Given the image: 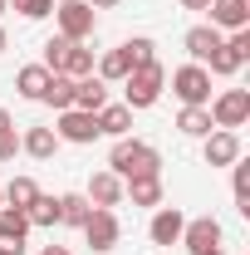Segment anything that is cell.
<instances>
[{
    "label": "cell",
    "mask_w": 250,
    "mask_h": 255,
    "mask_svg": "<svg viewBox=\"0 0 250 255\" xmlns=\"http://www.w3.org/2000/svg\"><path fill=\"white\" fill-rule=\"evenodd\" d=\"M20 152H30V157H39V162H49L54 152H59L54 128H25V132H20Z\"/></svg>",
    "instance_id": "2e32d148"
},
{
    "label": "cell",
    "mask_w": 250,
    "mask_h": 255,
    "mask_svg": "<svg viewBox=\"0 0 250 255\" xmlns=\"http://www.w3.org/2000/svg\"><path fill=\"white\" fill-rule=\"evenodd\" d=\"M89 211H94V206H89L84 191H64V196H59V226H84Z\"/></svg>",
    "instance_id": "7402d4cb"
},
{
    "label": "cell",
    "mask_w": 250,
    "mask_h": 255,
    "mask_svg": "<svg viewBox=\"0 0 250 255\" xmlns=\"http://www.w3.org/2000/svg\"><path fill=\"white\" fill-rule=\"evenodd\" d=\"M206 10H211V25H216L221 34L226 30H246L250 25V0H211Z\"/></svg>",
    "instance_id": "8fae6325"
},
{
    "label": "cell",
    "mask_w": 250,
    "mask_h": 255,
    "mask_svg": "<svg viewBox=\"0 0 250 255\" xmlns=\"http://www.w3.org/2000/svg\"><path fill=\"white\" fill-rule=\"evenodd\" d=\"M0 196H5V206H15V211H30L34 196H39V182H34V177H10V182L0 187Z\"/></svg>",
    "instance_id": "d6986e66"
},
{
    "label": "cell",
    "mask_w": 250,
    "mask_h": 255,
    "mask_svg": "<svg viewBox=\"0 0 250 255\" xmlns=\"http://www.w3.org/2000/svg\"><path fill=\"white\" fill-rule=\"evenodd\" d=\"M172 94L182 98V108H206L211 103V74H206V64L172 69Z\"/></svg>",
    "instance_id": "3957f363"
},
{
    "label": "cell",
    "mask_w": 250,
    "mask_h": 255,
    "mask_svg": "<svg viewBox=\"0 0 250 255\" xmlns=\"http://www.w3.org/2000/svg\"><path fill=\"white\" fill-rule=\"evenodd\" d=\"M201 157H206V167H231V162L241 157V132L211 128V132L201 137Z\"/></svg>",
    "instance_id": "ba28073f"
},
{
    "label": "cell",
    "mask_w": 250,
    "mask_h": 255,
    "mask_svg": "<svg viewBox=\"0 0 250 255\" xmlns=\"http://www.w3.org/2000/svg\"><path fill=\"white\" fill-rule=\"evenodd\" d=\"M0 206H5V196H0Z\"/></svg>",
    "instance_id": "ab89813d"
},
{
    "label": "cell",
    "mask_w": 250,
    "mask_h": 255,
    "mask_svg": "<svg viewBox=\"0 0 250 255\" xmlns=\"http://www.w3.org/2000/svg\"><path fill=\"white\" fill-rule=\"evenodd\" d=\"M34 226L25 211H15V206H0V241L5 246H25V236H30Z\"/></svg>",
    "instance_id": "ffe728a7"
},
{
    "label": "cell",
    "mask_w": 250,
    "mask_h": 255,
    "mask_svg": "<svg viewBox=\"0 0 250 255\" xmlns=\"http://www.w3.org/2000/svg\"><path fill=\"white\" fill-rule=\"evenodd\" d=\"M0 128H15V118H10V113H5V108H0Z\"/></svg>",
    "instance_id": "74e56055"
},
{
    "label": "cell",
    "mask_w": 250,
    "mask_h": 255,
    "mask_svg": "<svg viewBox=\"0 0 250 255\" xmlns=\"http://www.w3.org/2000/svg\"><path fill=\"white\" fill-rule=\"evenodd\" d=\"M182 226H187V216L177 211V206H157L152 211V221H147V236H152V246H177L182 241Z\"/></svg>",
    "instance_id": "9c48e42d"
},
{
    "label": "cell",
    "mask_w": 250,
    "mask_h": 255,
    "mask_svg": "<svg viewBox=\"0 0 250 255\" xmlns=\"http://www.w3.org/2000/svg\"><path fill=\"white\" fill-rule=\"evenodd\" d=\"M15 152H20V132L0 128V162H15Z\"/></svg>",
    "instance_id": "4dcf8cb0"
},
{
    "label": "cell",
    "mask_w": 250,
    "mask_h": 255,
    "mask_svg": "<svg viewBox=\"0 0 250 255\" xmlns=\"http://www.w3.org/2000/svg\"><path fill=\"white\" fill-rule=\"evenodd\" d=\"M44 103L64 113V108H74V79L69 74H49V89H44Z\"/></svg>",
    "instance_id": "603a6c76"
},
{
    "label": "cell",
    "mask_w": 250,
    "mask_h": 255,
    "mask_svg": "<svg viewBox=\"0 0 250 255\" xmlns=\"http://www.w3.org/2000/svg\"><path fill=\"white\" fill-rule=\"evenodd\" d=\"M211 113H206V108H182V113H177V132H182V137H206V132H211Z\"/></svg>",
    "instance_id": "cb8c5ba5"
},
{
    "label": "cell",
    "mask_w": 250,
    "mask_h": 255,
    "mask_svg": "<svg viewBox=\"0 0 250 255\" xmlns=\"http://www.w3.org/2000/svg\"><path fill=\"white\" fill-rule=\"evenodd\" d=\"M221 39H226V34H221L216 25H191L182 44H187L191 64H206V59H211V54H216V49H221Z\"/></svg>",
    "instance_id": "4fadbf2b"
},
{
    "label": "cell",
    "mask_w": 250,
    "mask_h": 255,
    "mask_svg": "<svg viewBox=\"0 0 250 255\" xmlns=\"http://www.w3.org/2000/svg\"><path fill=\"white\" fill-rule=\"evenodd\" d=\"M25 216H30V226H59V196H44V191H39Z\"/></svg>",
    "instance_id": "4316f807"
},
{
    "label": "cell",
    "mask_w": 250,
    "mask_h": 255,
    "mask_svg": "<svg viewBox=\"0 0 250 255\" xmlns=\"http://www.w3.org/2000/svg\"><path fill=\"white\" fill-rule=\"evenodd\" d=\"M123 49H127V59H132V69H137V64H152V59H157V44L147 39V34H137V39H127Z\"/></svg>",
    "instance_id": "f1b7e54d"
},
{
    "label": "cell",
    "mask_w": 250,
    "mask_h": 255,
    "mask_svg": "<svg viewBox=\"0 0 250 255\" xmlns=\"http://www.w3.org/2000/svg\"><path fill=\"white\" fill-rule=\"evenodd\" d=\"M177 246H187V251H206V246H221V221L216 216H191L182 226V241Z\"/></svg>",
    "instance_id": "30bf717a"
},
{
    "label": "cell",
    "mask_w": 250,
    "mask_h": 255,
    "mask_svg": "<svg viewBox=\"0 0 250 255\" xmlns=\"http://www.w3.org/2000/svg\"><path fill=\"white\" fill-rule=\"evenodd\" d=\"M127 128H132V108H127V103H103V108H98V132L127 137Z\"/></svg>",
    "instance_id": "ac0fdd59"
},
{
    "label": "cell",
    "mask_w": 250,
    "mask_h": 255,
    "mask_svg": "<svg viewBox=\"0 0 250 255\" xmlns=\"http://www.w3.org/2000/svg\"><path fill=\"white\" fill-rule=\"evenodd\" d=\"M89 5H94V10H113L118 0H89Z\"/></svg>",
    "instance_id": "e575fe53"
},
{
    "label": "cell",
    "mask_w": 250,
    "mask_h": 255,
    "mask_svg": "<svg viewBox=\"0 0 250 255\" xmlns=\"http://www.w3.org/2000/svg\"><path fill=\"white\" fill-rule=\"evenodd\" d=\"M0 255H25V246H5V241H0Z\"/></svg>",
    "instance_id": "836d02e7"
},
{
    "label": "cell",
    "mask_w": 250,
    "mask_h": 255,
    "mask_svg": "<svg viewBox=\"0 0 250 255\" xmlns=\"http://www.w3.org/2000/svg\"><path fill=\"white\" fill-rule=\"evenodd\" d=\"M84 196H89V206H103V211H113V206L123 201V177H113V172H94Z\"/></svg>",
    "instance_id": "7c38bea8"
},
{
    "label": "cell",
    "mask_w": 250,
    "mask_h": 255,
    "mask_svg": "<svg viewBox=\"0 0 250 255\" xmlns=\"http://www.w3.org/2000/svg\"><path fill=\"white\" fill-rule=\"evenodd\" d=\"M94 74L103 79V84H123L127 74H132V59H127V49H123V44H118V49H108V54L98 59V69H94Z\"/></svg>",
    "instance_id": "44dd1931"
},
{
    "label": "cell",
    "mask_w": 250,
    "mask_h": 255,
    "mask_svg": "<svg viewBox=\"0 0 250 255\" xmlns=\"http://www.w3.org/2000/svg\"><path fill=\"white\" fill-rule=\"evenodd\" d=\"M108 172L113 177H162V152L152 142H137V137H118L113 152H108Z\"/></svg>",
    "instance_id": "6da1fadb"
},
{
    "label": "cell",
    "mask_w": 250,
    "mask_h": 255,
    "mask_svg": "<svg viewBox=\"0 0 250 255\" xmlns=\"http://www.w3.org/2000/svg\"><path fill=\"white\" fill-rule=\"evenodd\" d=\"M54 20H59V34L74 39V44H84V39L98 30V10L89 0H59V5H54Z\"/></svg>",
    "instance_id": "277c9868"
},
{
    "label": "cell",
    "mask_w": 250,
    "mask_h": 255,
    "mask_svg": "<svg viewBox=\"0 0 250 255\" xmlns=\"http://www.w3.org/2000/svg\"><path fill=\"white\" fill-rule=\"evenodd\" d=\"M39 255H74V251H69V246H44Z\"/></svg>",
    "instance_id": "1f68e13d"
},
{
    "label": "cell",
    "mask_w": 250,
    "mask_h": 255,
    "mask_svg": "<svg viewBox=\"0 0 250 255\" xmlns=\"http://www.w3.org/2000/svg\"><path fill=\"white\" fill-rule=\"evenodd\" d=\"M5 49H10V34H5V25H0V54H5Z\"/></svg>",
    "instance_id": "8d00e7d4"
},
{
    "label": "cell",
    "mask_w": 250,
    "mask_h": 255,
    "mask_svg": "<svg viewBox=\"0 0 250 255\" xmlns=\"http://www.w3.org/2000/svg\"><path fill=\"white\" fill-rule=\"evenodd\" d=\"M69 44H74V39H64V34L44 39V69H49V74H59V69H64V54H69Z\"/></svg>",
    "instance_id": "83f0119b"
},
{
    "label": "cell",
    "mask_w": 250,
    "mask_h": 255,
    "mask_svg": "<svg viewBox=\"0 0 250 255\" xmlns=\"http://www.w3.org/2000/svg\"><path fill=\"white\" fill-rule=\"evenodd\" d=\"M162 89H167V69L162 64H137L132 74L123 79V103L127 108H152L157 98H162Z\"/></svg>",
    "instance_id": "7a4b0ae2"
},
{
    "label": "cell",
    "mask_w": 250,
    "mask_h": 255,
    "mask_svg": "<svg viewBox=\"0 0 250 255\" xmlns=\"http://www.w3.org/2000/svg\"><path fill=\"white\" fill-rule=\"evenodd\" d=\"M123 196L132 201V206H162V177H127L123 182Z\"/></svg>",
    "instance_id": "9a60e30c"
},
{
    "label": "cell",
    "mask_w": 250,
    "mask_h": 255,
    "mask_svg": "<svg viewBox=\"0 0 250 255\" xmlns=\"http://www.w3.org/2000/svg\"><path fill=\"white\" fill-rule=\"evenodd\" d=\"M79 231H84V241H89L94 251H113V246H118V236H123L118 211H103V206H94V211H89V221L79 226Z\"/></svg>",
    "instance_id": "52a82bcc"
},
{
    "label": "cell",
    "mask_w": 250,
    "mask_h": 255,
    "mask_svg": "<svg viewBox=\"0 0 250 255\" xmlns=\"http://www.w3.org/2000/svg\"><path fill=\"white\" fill-rule=\"evenodd\" d=\"M211 0H182V10H206Z\"/></svg>",
    "instance_id": "d6a6232c"
},
{
    "label": "cell",
    "mask_w": 250,
    "mask_h": 255,
    "mask_svg": "<svg viewBox=\"0 0 250 255\" xmlns=\"http://www.w3.org/2000/svg\"><path fill=\"white\" fill-rule=\"evenodd\" d=\"M15 89H20V98H30V103H44V89H49V69H44V64H25V69L15 74Z\"/></svg>",
    "instance_id": "e0dca14e"
},
{
    "label": "cell",
    "mask_w": 250,
    "mask_h": 255,
    "mask_svg": "<svg viewBox=\"0 0 250 255\" xmlns=\"http://www.w3.org/2000/svg\"><path fill=\"white\" fill-rule=\"evenodd\" d=\"M108 103V84L98 79V74H89V79H74V108H84V113H98Z\"/></svg>",
    "instance_id": "5bb4252c"
},
{
    "label": "cell",
    "mask_w": 250,
    "mask_h": 255,
    "mask_svg": "<svg viewBox=\"0 0 250 255\" xmlns=\"http://www.w3.org/2000/svg\"><path fill=\"white\" fill-rule=\"evenodd\" d=\"M25 20H44V15H54V0H10Z\"/></svg>",
    "instance_id": "f546056e"
},
{
    "label": "cell",
    "mask_w": 250,
    "mask_h": 255,
    "mask_svg": "<svg viewBox=\"0 0 250 255\" xmlns=\"http://www.w3.org/2000/svg\"><path fill=\"white\" fill-rule=\"evenodd\" d=\"M59 74H69V79H89V74H94V49H89V44H69Z\"/></svg>",
    "instance_id": "d4e9b609"
},
{
    "label": "cell",
    "mask_w": 250,
    "mask_h": 255,
    "mask_svg": "<svg viewBox=\"0 0 250 255\" xmlns=\"http://www.w3.org/2000/svg\"><path fill=\"white\" fill-rule=\"evenodd\" d=\"M5 10H10V0H0V15H5Z\"/></svg>",
    "instance_id": "f35d334b"
},
{
    "label": "cell",
    "mask_w": 250,
    "mask_h": 255,
    "mask_svg": "<svg viewBox=\"0 0 250 255\" xmlns=\"http://www.w3.org/2000/svg\"><path fill=\"white\" fill-rule=\"evenodd\" d=\"M206 113H211V123L216 128H246L250 118V89H226V94H216L211 103H206Z\"/></svg>",
    "instance_id": "8992f818"
},
{
    "label": "cell",
    "mask_w": 250,
    "mask_h": 255,
    "mask_svg": "<svg viewBox=\"0 0 250 255\" xmlns=\"http://www.w3.org/2000/svg\"><path fill=\"white\" fill-rule=\"evenodd\" d=\"M54 137H59V142H74V147H89L94 137H103V132H98V113H84V108L54 113Z\"/></svg>",
    "instance_id": "5b68a950"
},
{
    "label": "cell",
    "mask_w": 250,
    "mask_h": 255,
    "mask_svg": "<svg viewBox=\"0 0 250 255\" xmlns=\"http://www.w3.org/2000/svg\"><path fill=\"white\" fill-rule=\"evenodd\" d=\"M231 187H236V206L250 216V162H246V157L231 162Z\"/></svg>",
    "instance_id": "484cf974"
},
{
    "label": "cell",
    "mask_w": 250,
    "mask_h": 255,
    "mask_svg": "<svg viewBox=\"0 0 250 255\" xmlns=\"http://www.w3.org/2000/svg\"><path fill=\"white\" fill-rule=\"evenodd\" d=\"M191 255H226L221 246H206V251H191Z\"/></svg>",
    "instance_id": "d590c367"
}]
</instances>
